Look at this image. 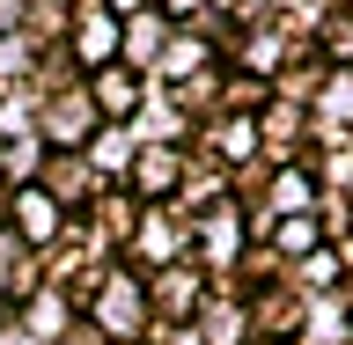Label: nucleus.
<instances>
[{"label":"nucleus","mask_w":353,"mask_h":345,"mask_svg":"<svg viewBox=\"0 0 353 345\" xmlns=\"http://www.w3.org/2000/svg\"><path fill=\"white\" fill-rule=\"evenodd\" d=\"M110 8H118V15H132V8H140V0H110Z\"/></svg>","instance_id":"7ed1b4c3"},{"label":"nucleus","mask_w":353,"mask_h":345,"mask_svg":"<svg viewBox=\"0 0 353 345\" xmlns=\"http://www.w3.org/2000/svg\"><path fill=\"white\" fill-rule=\"evenodd\" d=\"M22 236H52V198H44V191H22Z\"/></svg>","instance_id":"f03ea898"},{"label":"nucleus","mask_w":353,"mask_h":345,"mask_svg":"<svg viewBox=\"0 0 353 345\" xmlns=\"http://www.w3.org/2000/svg\"><path fill=\"white\" fill-rule=\"evenodd\" d=\"M96 103H103L110 118H132V103H140V88H132V74H96Z\"/></svg>","instance_id":"f257e3e1"}]
</instances>
